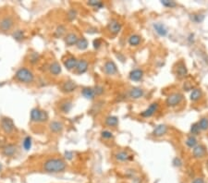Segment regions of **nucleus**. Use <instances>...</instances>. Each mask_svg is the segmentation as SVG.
Wrapping results in <instances>:
<instances>
[{
	"label": "nucleus",
	"instance_id": "obj_1",
	"mask_svg": "<svg viewBox=\"0 0 208 183\" xmlns=\"http://www.w3.org/2000/svg\"><path fill=\"white\" fill-rule=\"evenodd\" d=\"M66 168L67 164L61 158H50L44 163V170L48 173H61Z\"/></svg>",
	"mask_w": 208,
	"mask_h": 183
},
{
	"label": "nucleus",
	"instance_id": "obj_2",
	"mask_svg": "<svg viewBox=\"0 0 208 183\" xmlns=\"http://www.w3.org/2000/svg\"><path fill=\"white\" fill-rule=\"evenodd\" d=\"M15 78L20 82L30 83V82H33L34 75H33V73L30 70H28L26 68H21L20 70H17V72L15 74Z\"/></svg>",
	"mask_w": 208,
	"mask_h": 183
},
{
	"label": "nucleus",
	"instance_id": "obj_3",
	"mask_svg": "<svg viewBox=\"0 0 208 183\" xmlns=\"http://www.w3.org/2000/svg\"><path fill=\"white\" fill-rule=\"evenodd\" d=\"M48 119L47 112L40 110L39 108H33L31 112V120L33 122H45Z\"/></svg>",
	"mask_w": 208,
	"mask_h": 183
},
{
	"label": "nucleus",
	"instance_id": "obj_4",
	"mask_svg": "<svg viewBox=\"0 0 208 183\" xmlns=\"http://www.w3.org/2000/svg\"><path fill=\"white\" fill-rule=\"evenodd\" d=\"M183 100V94L180 93H173L167 97L166 105L169 107H174L179 105Z\"/></svg>",
	"mask_w": 208,
	"mask_h": 183
},
{
	"label": "nucleus",
	"instance_id": "obj_5",
	"mask_svg": "<svg viewBox=\"0 0 208 183\" xmlns=\"http://www.w3.org/2000/svg\"><path fill=\"white\" fill-rule=\"evenodd\" d=\"M1 128L6 133L10 134V133H11L13 131V129L15 128V125H14V122H13V120L11 118H10V117H3L1 119Z\"/></svg>",
	"mask_w": 208,
	"mask_h": 183
},
{
	"label": "nucleus",
	"instance_id": "obj_6",
	"mask_svg": "<svg viewBox=\"0 0 208 183\" xmlns=\"http://www.w3.org/2000/svg\"><path fill=\"white\" fill-rule=\"evenodd\" d=\"M108 31L112 34H118L120 31H121V29H122V24L118 21V20H116V19H113V20H111L109 22H108Z\"/></svg>",
	"mask_w": 208,
	"mask_h": 183
},
{
	"label": "nucleus",
	"instance_id": "obj_7",
	"mask_svg": "<svg viewBox=\"0 0 208 183\" xmlns=\"http://www.w3.org/2000/svg\"><path fill=\"white\" fill-rule=\"evenodd\" d=\"M158 108H159V104L157 102L152 103L144 111H143L141 113V116L143 117H150L157 112Z\"/></svg>",
	"mask_w": 208,
	"mask_h": 183
},
{
	"label": "nucleus",
	"instance_id": "obj_8",
	"mask_svg": "<svg viewBox=\"0 0 208 183\" xmlns=\"http://www.w3.org/2000/svg\"><path fill=\"white\" fill-rule=\"evenodd\" d=\"M14 21L11 17H5L2 20H0V30L3 32L10 31L13 27Z\"/></svg>",
	"mask_w": 208,
	"mask_h": 183
},
{
	"label": "nucleus",
	"instance_id": "obj_9",
	"mask_svg": "<svg viewBox=\"0 0 208 183\" xmlns=\"http://www.w3.org/2000/svg\"><path fill=\"white\" fill-rule=\"evenodd\" d=\"M104 71L107 75H109V76H112V75H115L118 73V68H117V65L115 64L114 61H107L104 65Z\"/></svg>",
	"mask_w": 208,
	"mask_h": 183
},
{
	"label": "nucleus",
	"instance_id": "obj_10",
	"mask_svg": "<svg viewBox=\"0 0 208 183\" xmlns=\"http://www.w3.org/2000/svg\"><path fill=\"white\" fill-rule=\"evenodd\" d=\"M167 130H168V127L166 124H159L155 127L152 134L155 137H162L167 133Z\"/></svg>",
	"mask_w": 208,
	"mask_h": 183
},
{
	"label": "nucleus",
	"instance_id": "obj_11",
	"mask_svg": "<svg viewBox=\"0 0 208 183\" xmlns=\"http://www.w3.org/2000/svg\"><path fill=\"white\" fill-rule=\"evenodd\" d=\"M206 154V150L205 147L202 144H197L193 149H192V155L194 158L200 159L204 157Z\"/></svg>",
	"mask_w": 208,
	"mask_h": 183
},
{
	"label": "nucleus",
	"instance_id": "obj_12",
	"mask_svg": "<svg viewBox=\"0 0 208 183\" xmlns=\"http://www.w3.org/2000/svg\"><path fill=\"white\" fill-rule=\"evenodd\" d=\"M77 89V84L73 81H67L61 85V91L66 93H69L74 92Z\"/></svg>",
	"mask_w": 208,
	"mask_h": 183
},
{
	"label": "nucleus",
	"instance_id": "obj_13",
	"mask_svg": "<svg viewBox=\"0 0 208 183\" xmlns=\"http://www.w3.org/2000/svg\"><path fill=\"white\" fill-rule=\"evenodd\" d=\"M88 67H89V63L87 60L85 59H80V60H78V63H77V66H76V73L77 74H83L85 73L87 70H88Z\"/></svg>",
	"mask_w": 208,
	"mask_h": 183
},
{
	"label": "nucleus",
	"instance_id": "obj_14",
	"mask_svg": "<svg viewBox=\"0 0 208 183\" xmlns=\"http://www.w3.org/2000/svg\"><path fill=\"white\" fill-rule=\"evenodd\" d=\"M143 95H144V91L142 88H140V87H133L129 92V96L131 99H134V100L140 99Z\"/></svg>",
	"mask_w": 208,
	"mask_h": 183
},
{
	"label": "nucleus",
	"instance_id": "obj_15",
	"mask_svg": "<svg viewBox=\"0 0 208 183\" xmlns=\"http://www.w3.org/2000/svg\"><path fill=\"white\" fill-rule=\"evenodd\" d=\"M129 77L133 82H140L143 77V70L140 69H135L130 72Z\"/></svg>",
	"mask_w": 208,
	"mask_h": 183
},
{
	"label": "nucleus",
	"instance_id": "obj_16",
	"mask_svg": "<svg viewBox=\"0 0 208 183\" xmlns=\"http://www.w3.org/2000/svg\"><path fill=\"white\" fill-rule=\"evenodd\" d=\"M18 150L17 145L15 144H8L2 149V153L5 156H13Z\"/></svg>",
	"mask_w": 208,
	"mask_h": 183
},
{
	"label": "nucleus",
	"instance_id": "obj_17",
	"mask_svg": "<svg viewBox=\"0 0 208 183\" xmlns=\"http://www.w3.org/2000/svg\"><path fill=\"white\" fill-rule=\"evenodd\" d=\"M153 27H154L155 31L156 32V34L158 35L164 37V36H166L167 34V29L163 23H161V22H155L153 24Z\"/></svg>",
	"mask_w": 208,
	"mask_h": 183
},
{
	"label": "nucleus",
	"instance_id": "obj_18",
	"mask_svg": "<svg viewBox=\"0 0 208 183\" xmlns=\"http://www.w3.org/2000/svg\"><path fill=\"white\" fill-rule=\"evenodd\" d=\"M78 40H79V37L74 33H69L65 36V44L68 46H72L76 45Z\"/></svg>",
	"mask_w": 208,
	"mask_h": 183
},
{
	"label": "nucleus",
	"instance_id": "obj_19",
	"mask_svg": "<svg viewBox=\"0 0 208 183\" xmlns=\"http://www.w3.org/2000/svg\"><path fill=\"white\" fill-rule=\"evenodd\" d=\"M115 157L120 162H126L128 160H132L133 159V155L132 154H129V153L126 152V151H120V152L117 153Z\"/></svg>",
	"mask_w": 208,
	"mask_h": 183
},
{
	"label": "nucleus",
	"instance_id": "obj_20",
	"mask_svg": "<svg viewBox=\"0 0 208 183\" xmlns=\"http://www.w3.org/2000/svg\"><path fill=\"white\" fill-rule=\"evenodd\" d=\"M176 74L179 78H184L188 74V70L183 62H179L176 68Z\"/></svg>",
	"mask_w": 208,
	"mask_h": 183
},
{
	"label": "nucleus",
	"instance_id": "obj_21",
	"mask_svg": "<svg viewBox=\"0 0 208 183\" xmlns=\"http://www.w3.org/2000/svg\"><path fill=\"white\" fill-rule=\"evenodd\" d=\"M77 63H78V60L75 57H69V58H68L67 59L64 60V66L69 70L75 69L76 66H77Z\"/></svg>",
	"mask_w": 208,
	"mask_h": 183
},
{
	"label": "nucleus",
	"instance_id": "obj_22",
	"mask_svg": "<svg viewBox=\"0 0 208 183\" xmlns=\"http://www.w3.org/2000/svg\"><path fill=\"white\" fill-rule=\"evenodd\" d=\"M49 128H50V130H51L52 132H55V133H59V132H61V131L63 130V129H64V125H63V123H62V122L55 120V121H52V122L50 123Z\"/></svg>",
	"mask_w": 208,
	"mask_h": 183
},
{
	"label": "nucleus",
	"instance_id": "obj_23",
	"mask_svg": "<svg viewBox=\"0 0 208 183\" xmlns=\"http://www.w3.org/2000/svg\"><path fill=\"white\" fill-rule=\"evenodd\" d=\"M81 93H82V95L86 99H89V100H92L95 97L94 90H93V88H91V87H85V88H83L81 90Z\"/></svg>",
	"mask_w": 208,
	"mask_h": 183
},
{
	"label": "nucleus",
	"instance_id": "obj_24",
	"mask_svg": "<svg viewBox=\"0 0 208 183\" xmlns=\"http://www.w3.org/2000/svg\"><path fill=\"white\" fill-rule=\"evenodd\" d=\"M128 42H129V45L131 46H138L142 42V37L139 34H131L129 37Z\"/></svg>",
	"mask_w": 208,
	"mask_h": 183
},
{
	"label": "nucleus",
	"instance_id": "obj_25",
	"mask_svg": "<svg viewBox=\"0 0 208 183\" xmlns=\"http://www.w3.org/2000/svg\"><path fill=\"white\" fill-rule=\"evenodd\" d=\"M202 95V90L199 89V88H194V89L191 91V93H190V101H192V102H196V101H198V100L201 99Z\"/></svg>",
	"mask_w": 208,
	"mask_h": 183
},
{
	"label": "nucleus",
	"instance_id": "obj_26",
	"mask_svg": "<svg viewBox=\"0 0 208 183\" xmlns=\"http://www.w3.org/2000/svg\"><path fill=\"white\" fill-rule=\"evenodd\" d=\"M105 123L108 127H117L119 125V118L115 116H108L106 117Z\"/></svg>",
	"mask_w": 208,
	"mask_h": 183
},
{
	"label": "nucleus",
	"instance_id": "obj_27",
	"mask_svg": "<svg viewBox=\"0 0 208 183\" xmlns=\"http://www.w3.org/2000/svg\"><path fill=\"white\" fill-rule=\"evenodd\" d=\"M49 71L51 72V74L57 76L61 73V66L57 62H53L49 66Z\"/></svg>",
	"mask_w": 208,
	"mask_h": 183
},
{
	"label": "nucleus",
	"instance_id": "obj_28",
	"mask_svg": "<svg viewBox=\"0 0 208 183\" xmlns=\"http://www.w3.org/2000/svg\"><path fill=\"white\" fill-rule=\"evenodd\" d=\"M59 108L63 113H69L72 108V103L69 100H66V101H64L60 104Z\"/></svg>",
	"mask_w": 208,
	"mask_h": 183
},
{
	"label": "nucleus",
	"instance_id": "obj_29",
	"mask_svg": "<svg viewBox=\"0 0 208 183\" xmlns=\"http://www.w3.org/2000/svg\"><path fill=\"white\" fill-rule=\"evenodd\" d=\"M88 46H89V43H88L87 39L84 38V37L79 38V40H78V42L76 44L77 48L80 49V50H85L88 47Z\"/></svg>",
	"mask_w": 208,
	"mask_h": 183
},
{
	"label": "nucleus",
	"instance_id": "obj_30",
	"mask_svg": "<svg viewBox=\"0 0 208 183\" xmlns=\"http://www.w3.org/2000/svg\"><path fill=\"white\" fill-rule=\"evenodd\" d=\"M185 143H186V145H187L189 148L193 149V148L197 145V139L195 138V136H193V135H190V136L187 138V140H186Z\"/></svg>",
	"mask_w": 208,
	"mask_h": 183
},
{
	"label": "nucleus",
	"instance_id": "obj_31",
	"mask_svg": "<svg viewBox=\"0 0 208 183\" xmlns=\"http://www.w3.org/2000/svg\"><path fill=\"white\" fill-rule=\"evenodd\" d=\"M65 34H66V27L63 26V25H59V26L56 29V31H55V33H54V35H55V37H57V38H60V37H62Z\"/></svg>",
	"mask_w": 208,
	"mask_h": 183
},
{
	"label": "nucleus",
	"instance_id": "obj_32",
	"mask_svg": "<svg viewBox=\"0 0 208 183\" xmlns=\"http://www.w3.org/2000/svg\"><path fill=\"white\" fill-rule=\"evenodd\" d=\"M199 127L201 129V130H207L208 129V117H202L199 121H198Z\"/></svg>",
	"mask_w": 208,
	"mask_h": 183
},
{
	"label": "nucleus",
	"instance_id": "obj_33",
	"mask_svg": "<svg viewBox=\"0 0 208 183\" xmlns=\"http://www.w3.org/2000/svg\"><path fill=\"white\" fill-rule=\"evenodd\" d=\"M12 36H13V38H14L15 40H17V41H22V40L24 39L25 34H24V31H22V30H17V31H15V32L13 33Z\"/></svg>",
	"mask_w": 208,
	"mask_h": 183
},
{
	"label": "nucleus",
	"instance_id": "obj_34",
	"mask_svg": "<svg viewBox=\"0 0 208 183\" xmlns=\"http://www.w3.org/2000/svg\"><path fill=\"white\" fill-rule=\"evenodd\" d=\"M161 4L164 7L168 8V9H173V8H176L178 6V4L175 1H172V0H162Z\"/></svg>",
	"mask_w": 208,
	"mask_h": 183
},
{
	"label": "nucleus",
	"instance_id": "obj_35",
	"mask_svg": "<svg viewBox=\"0 0 208 183\" xmlns=\"http://www.w3.org/2000/svg\"><path fill=\"white\" fill-rule=\"evenodd\" d=\"M200 132H201V129H200V127H199L198 122L193 123V124L190 126V133H191V135L196 136V135L200 134Z\"/></svg>",
	"mask_w": 208,
	"mask_h": 183
},
{
	"label": "nucleus",
	"instance_id": "obj_36",
	"mask_svg": "<svg viewBox=\"0 0 208 183\" xmlns=\"http://www.w3.org/2000/svg\"><path fill=\"white\" fill-rule=\"evenodd\" d=\"M87 4L90 6V7H93V8H96V9H101L104 7V4L102 1H97V0H90V1L87 2Z\"/></svg>",
	"mask_w": 208,
	"mask_h": 183
},
{
	"label": "nucleus",
	"instance_id": "obj_37",
	"mask_svg": "<svg viewBox=\"0 0 208 183\" xmlns=\"http://www.w3.org/2000/svg\"><path fill=\"white\" fill-rule=\"evenodd\" d=\"M23 148L26 151H29L32 148V138L30 136H27L24 140H23Z\"/></svg>",
	"mask_w": 208,
	"mask_h": 183
},
{
	"label": "nucleus",
	"instance_id": "obj_38",
	"mask_svg": "<svg viewBox=\"0 0 208 183\" xmlns=\"http://www.w3.org/2000/svg\"><path fill=\"white\" fill-rule=\"evenodd\" d=\"M204 20V15L202 14H193L191 15V21L195 23H201Z\"/></svg>",
	"mask_w": 208,
	"mask_h": 183
},
{
	"label": "nucleus",
	"instance_id": "obj_39",
	"mask_svg": "<svg viewBox=\"0 0 208 183\" xmlns=\"http://www.w3.org/2000/svg\"><path fill=\"white\" fill-rule=\"evenodd\" d=\"M77 17V10H74V9H71L68 11V14H67V18L69 19V21L72 22L76 19Z\"/></svg>",
	"mask_w": 208,
	"mask_h": 183
},
{
	"label": "nucleus",
	"instance_id": "obj_40",
	"mask_svg": "<svg viewBox=\"0 0 208 183\" xmlns=\"http://www.w3.org/2000/svg\"><path fill=\"white\" fill-rule=\"evenodd\" d=\"M101 135H102V137H103L104 139H107V140L112 139V138L114 137L113 133H112L111 131H109V130H103L102 133H101Z\"/></svg>",
	"mask_w": 208,
	"mask_h": 183
},
{
	"label": "nucleus",
	"instance_id": "obj_41",
	"mask_svg": "<svg viewBox=\"0 0 208 183\" xmlns=\"http://www.w3.org/2000/svg\"><path fill=\"white\" fill-rule=\"evenodd\" d=\"M93 90H94V93H95V95H101V94H103L104 93V87L103 86H100V85H96L94 88H93Z\"/></svg>",
	"mask_w": 208,
	"mask_h": 183
},
{
	"label": "nucleus",
	"instance_id": "obj_42",
	"mask_svg": "<svg viewBox=\"0 0 208 183\" xmlns=\"http://www.w3.org/2000/svg\"><path fill=\"white\" fill-rule=\"evenodd\" d=\"M39 54H37V53H33L32 54V56H31V58H30V61L33 63V64H34V63H36L38 60H39Z\"/></svg>",
	"mask_w": 208,
	"mask_h": 183
},
{
	"label": "nucleus",
	"instance_id": "obj_43",
	"mask_svg": "<svg viewBox=\"0 0 208 183\" xmlns=\"http://www.w3.org/2000/svg\"><path fill=\"white\" fill-rule=\"evenodd\" d=\"M173 165H174L175 166H177V167L181 166V165H182V161H181V159L179 158V157L174 158V160H173Z\"/></svg>",
	"mask_w": 208,
	"mask_h": 183
},
{
	"label": "nucleus",
	"instance_id": "obj_44",
	"mask_svg": "<svg viewBox=\"0 0 208 183\" xmlns=\"http://www.w3.org/2000/svg\"><path fill=\"white\" fill-rule=\"evenodd\" d=\"M73 156H74V154H73L72 152H70V151H66L65 152V158L67 160H72Z\"/></svg>",
	"mask_w": 208,
	"mask_h": 183
},
{
	"label": "nucleus",
	"instance_id": "obj_45",
	"mask_svg": "<svg viewBox=\"0 0 208 183\" xmlns=\"http://www.w3.org/2000/svg\"><path fill=\"white\" fill-rule=\"evenodd\" d=\"M101 45H102V42H101L100 39H95V40L93 41V47H94V48H96V49L99 48Z\"/></svg>",
	"mask_w": 208,
	"mask_h": 183
},
{
	"label": "nucleus",
	"instance_id": "obj_46",
	"mask_svg": "<svg viewBox=\"0 0 208 183\" xmlns=\"http://www.w3.org/2000/svg\"><path fill=\"white\" fill-rule=\"evenodd\" d=\"M191 183H204V179L202 178V177H195L192 181H191Z\"/></svg>",
	"mask_w": 208,
	"mask_h": 183
},
{
	"label": "nucleus",
	"instance_id": "obj_47",
	"mask_svg": "<svg viewBox=\"0 0 208 183\" xmlns=\"http://www.w3.org/2000/svg\"><path fill=\"white\" fill-rule=\"evenodd\" d=\"M1 169H2V165H0V171H1Z\"/></svg>",
	"mask_w": 208,
	"mask_h": 183
}]
</instances>
